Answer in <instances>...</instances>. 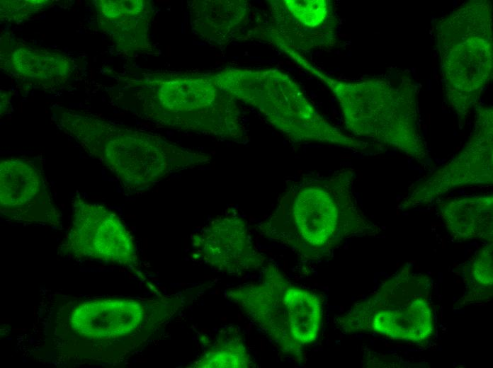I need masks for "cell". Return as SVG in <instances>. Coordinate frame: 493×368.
Returning <instances> with one entry per match:
<instances>
[{"mask_svg": "<svg viewBox=\"0 0 493 368\" xmlns=\"http://www.w3.org/2000/svg\"><path fill=\"white\" fill-rule=\"evenodd\" d=\"M261 269L259 282L231 288L227 297L283 353L301 360L305 346L319 336L320 298L291 283L271 263H266Z\"/></svg>", "mask_w": 493, "mask_h": 368, "instance_id": "3", "label": "cell"}, {"mask_svg": "<svg viewBox=\"0 0 493 368\" xmlns=\"http://www.w3.org/2000/svg\"><path fill=\"white\" fill-rule=\"evenodd\" d=\"M62 252L71 258L136 266L133 239L120 218L104 206L75 196L72 224Z\"/></svg>", "mask_w": 493, "mask_h": 368, "instance_id": "7", "label": "cell"}, {"mask_svg": "<svg viewBox=\"0 0 493 368\" xmlns=\"http://www.w3.org/2000/svg\"><path fill=\"white\" fill-rule=\"evenodd\" d=\"M402 281L397 282L394 299L387 287L383 289L392 304L380 289L368 299L358 303L338 319L339 325L346 332L374 331L387 337L421 342L432 333L431 308L422 297V291L411 292L406 283L400 290Z\"/></svg>", "mask_w": 493, "mask_h": 368, "instance_id": "6", "label": "cell"}, {"mask_svg": "<svg viewBox=\"0 0 493 368\" xmlns=\"http://www.w3.org/2000/svg\"><path fill=\"white\" fill-rule=\"evenodd\" d=\"M145 303L126 298L101 299L72 308L65 317V335L93 355L107 354L119 343H135L155 323ZM149 329V328H148Z\"/></svg>", "mask_w": 493, "mask_h": 368, "instance_id": "4", "label": "cell"}, {"mask_svg": "<svg viewBox=\"0 0 493 368\" xmlns=\"http://www.w3.org/2000/svg\"><path fill=\"white\" fill-rule=\"evenodd\" d=\"M142 1H99L98 23L121 48L142 47L146 29V8Z\"/></svg>", "mask_w": 493, "mask_h": 368, "instance_id": "12", "label": "cell"}, {"mask_svg": "<svg viewBox=\"0 0 493 368\" xmlns=\"http://www.w3.org/2000/svg\"><path fill=\"white\" fill-rule=\"evenodd\" d=\"M355 173L307 175L288 185L271 213L259 226L262 236L299 258L317 261L348 237L378 233L360 209L353 191Z\"/></svg>", "mask_w": 493, "mask_h": 368, "instance_id": "1", "label": "cell"}, {"mask_svg": "<svg viewBox=\"0 0 493 368\" xmlns=\"http://www.w3.org/2000/svg\"><path fill=\"white\" fill-rule=\"evenodd\" d=\"M441 209L446 226L456 239L492 238V195L457 198L444 203Z\"/></svg>", "mask_w": 493, "mask_h": 368, "instance_id": "11", "label": "cell"}, {"mask_svg": "<svg viewBox=\"0 0 493 368\" xmlns=\"http://www.w3.org/2000/svg\"><path fill=\"white\" fill-rule=\"evenodd\" d=\"M1 65L19 80L47 90L64 86L74 70L73 62L63 53L7 38L1 43Z\"/></svg>", "mask_w": 493, "mask_h": 368, "instance_id": "10", "label": "cell"}, {"mask_svg": "<svg viewBox=\"0 0 493 368\" xmlns=\"http://www.w3.org/2000/svg\"><path fill=\"white\" fill-rule=\"evenodd\" d=\"M251 357L237 333H225L216 343L198 360L197 367H248Z\"/></svg>", "mask_w": 493, "mask_h": 368, "instance_id": "13", "label": "cell"}, {"mask_svg": "<svg viewBox=\"0 0 493 368\" xmlns=\"http://www.w3.org/2000/svg\"><path fill=\"white\" fill-rule=\"evenodd\" d=\"M51 1H1V18L9 21H24L45 10Z\"/></svg>", "mask_w": 493, "mask_h": 368, "instance_id": "14", "label": "cell"}, {"mask_svg": "<svg viewBox=\"0 0 493 368\" xmlns=\"http://www.w3.org/2000/svg\"><path fill=\"white\" fill-rule=\"evenodd\" d=\"M55 115L59 127L106 166L129 192L148 189L174 173L210 162L206 154L94 115L66 109Z\"/></svg>", "mask_w": 493, "mask_h": 368, "instance_id": "2", "label": "cell"}, {"mask_svg": "<svg viewBox=\"0 0 493 368\" xmlns=\"http://www.w3.org/2000/svg\"><path fill=\"white\" fill-rule=\"evenodd\" d=\"M0 210L5 219L16 223H60L42 171L26 158L11 157L0 163Z\"/></svg>", "mask_w": 493, "mask_h": 368, "instance_id": "8", "label": "cell"}, {"mask_svg": "<svg viewBox=\"0 0 493 368\" xmlns=\"http://www.w3.org/2000/svg\"><path fill=\"white\" fill-rule=\"evenodd\" d=\"M492 247L488 245L479 251L473 265L472 272L475 281L482 285L492 283Z\"/></svg>", "mask_w": 493, "mask_h": 368, "instance_id": "15", "label": "cell"}, {"mask_svg": "<svg viewBox=\"0 0 493 368\" xmlns=\"http://www.w3.org/2000/svg\"><path fill=\"white\" fill-rule=\"evenodd\" d=\"M195 257L216 270L242 275L261 269L266 258L255 246L246 221L230 210L193 234Z\"/></svg>", "mask_w": 493, "mask_h": 368, "instance_id": "9", "label": "cell"}, {"mask_svg": "<svg viewBox=\"0 0 493 368\" xmlns=\"http://www.w3.org/2000/svg\"><path fill=\"white\" fill-rule=\"evenodd\" d=\"M143 83L142 109L154 122L209 135L234 139L242 135L237 110L217 93H173L162 80Z\"/></svg>", "mask_w": 493, "mask_h": 368, "instance_id": "5", "label": "cell"}]
</instances>
